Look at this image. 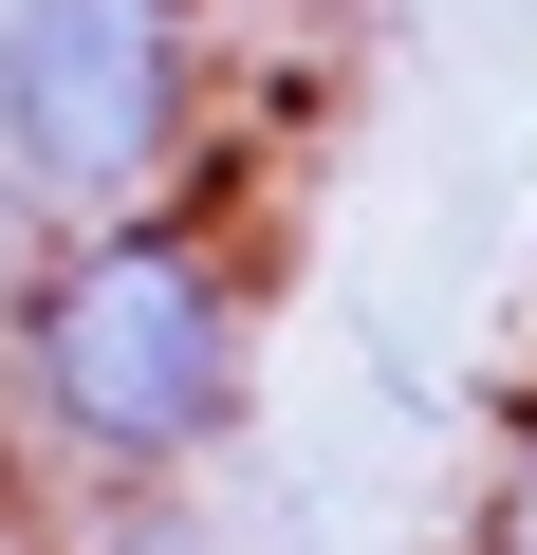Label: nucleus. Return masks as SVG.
<instances>
[{"label":"nucleus","instance_id":"nucleus-1","mask_svg":"<svg viewBox=\"0 0 537 555\" xmlns=\"http://www.w3.org/2000/svg\"><path fill=\"white\" fill-rule=\"evenodd\" d=\"M241 426H259V241L222 222V185L93 204L0 259V463L56 518L186 500Z\"/></svg>","mask_w":537,"mask_h":555},{"label":"nucleus","instance_id":"nucleus-2","mask_svg":"<svg viewBox=\"0 0 537 555\" xmlns=\"http://www.w3.org/2000/svg\"><path fill=\"white\" fill-rule=\"evenodd\" d=\"M222 130V0H0V204L93 222L204 185Z\"/></svg>","mask_w":537,"mask_h":555},{"label":"nucleus","instance_id":"nucleus-3","mask_svg":"<svg viewBox=\"0 0 537 555\" xmlns=\"http://www.w3.org/2000/svg\"><path fill=\"white\" fill-rule=\"evenodd\" d=\"M463 555H537V389H500L482 481H463Z\"/></svg>","mask_w":537,"mask_h":555}]
</instances>
